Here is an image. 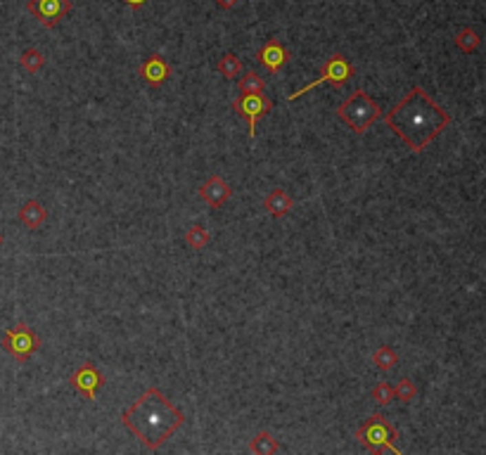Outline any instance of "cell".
I'll list each match as a JSON object with an SVG mask.
<instances>
[{
    "mask_svg": "<svg viewBox=\"0 0 486 455\" xmlns=\"http://www.w3.org/2000/svg\"><path fill=\"white\" fill-rule=\"evenodd\" d=\"M382 119L413 154H423L451 126V114L420 85H413Z\"/></svg>",
    "mask_w": 486,
    "mask_h": 455,
    "instance_id": "1",
    "label": "cell"
},
{
    "mask_svg": "<svg viewBox=\"0 0 486 455\" xmlns=\"http://www.w3.org/2000/svg\"><path fill=\"white\" fill-rule=\"evenodd\" d=\"M121 425L145 448L159 451L185 425V415L157 387H147L140 399L121 413Z\"/></svg>",
    "mask_w": 486,
    "mask_h": 455,
    "instance_id": "2",
    "label": "cell"
},
{
    "mask_svg": "<svg viewBox=\"0 0 486 455\" xmlns=\"http://www.w3.org/2000/svg\"><path fill=\"white\" fill-rule=\"evenodd\" d=\"M382 107L375 98L366 93L363 88H356L349 98L337 107V116L341 124H346L356 136H366L377 119H382Z\"/></svg>",
    "mask_w": 486,
    "mask_h": 455,
    "instance_id": "3",
    "label": "cell"
},
{
    "mask_svg": "<svg viewBox=\"0 0 486 455\" xmlns=\"http://www.w3.org/2000/svg\"><path fill=\"white\" fill-rule=\"evenodd\" d=\"M356 438H359L361 446L370 453H380V451L401 453V448L397 446L399 430L382 413L368 417L359 430H356Z\"/></svg>",
    "mask_w": 486,
    "mask_h": 455,
    "instance_id": "4",
    "label": "cell"
},
{
    "mask_svg": "<svg viewBox=\"0 0 486 455\" xmlns=\"http://www.w3.org/2000/svg\"><path fill=\"white\" fill-rule=\"evenodd\" d=\"M351 76H354V67H351V62L346 60L341 52H335V55L330 57V60H325V64L320 67V74H318L316 81H311L308 85H304V88L295 90V93H292L287 100L295 103V100H299L302 95H306L308 90L318 88V85H323V83H330V85H335V88H341V85H346L351 81Z\"/></svg>",
    "mask_w": 486,
    "mask_h": 455,
    "instance_id": "5",
    "label": "cell"
},
{
    "mask_svg": "<svg viewBox=\"0 0 486 455\" xmlns=\"http://www.w3.org/2000/svg\"><path fill=\"white\" fill-rule=\"evenodd\" d=\"M41 344H43L41 337L26 323H17L14 328L5 330L3 339H0V346H3L17 363L29 361L36 351H41Z\"/></svg>",
    "mask_w": 486,
    "mask_h": 455,
    "instance_id": "6",
    "label": "cell"
},
{
    "mask_svg": "<svg viewBox=\"0 0 486 455\" xmlns=\"http://www.w3.org/2000/svg\"><path fill=\"white\" fill-rule=\"evenodd\" d=\"M233 112L237 116H242L249 126V138L256 136V124L259 119L268 116L273 112V100L266 93H249V95H240V98L233 100Z\"/></svg>",
    "mask_w": 486,
    "mask_h": 455,
    "instance_id": "7",
    "label": "cell"
},
{
    "mask_svg": "<svg viewBox=\"0 0 486 455\" xmlns=\"http://www.w3.org/2000/svg\"><path fill=\"white\" fill-rule=\"evenodd\" d=\"M105 382H107L105 372L100 370L95 363H81V366L72 372V377H69V384L88 401L98 399V392L105 387Z\"/></svg>",
    "mask_w": 486,
    "mask_h": 455,
    "instance_id": "8",
    "label": "cell"
},
{
    "mask_svg": "<svg viewBox=\"0 0 486 455\" xmlns=\"http://www.w3.org/2000/svg\"><path fill=\"white\" fill-rule=\"evenodd\" d=\"M26 10H29L45 29H55V26L72 12V0H29Z\"/></svg>",
    "mask_w": 486,
    "mask_h": 455,
    "instance_id": "9",
    "label": "cell"
},
{
    "mask_svg": "<svg viewBox=\"0 0 486 455\" xmlns=\"http://www.w3.org/2000/svg\"><path fill=\"white\" fill-rule=\"evenodd\" d=\"M292 60V52L287 50V45H282L280 41L271 39L256 50V62H261L268 74H280V69H285Z\"/></svg>",
    "mask_w": 486,
    "mask_h": 455,
    "instance_id": "10",
    "label": "cell"
},
{
    "mask_svg": "<svg viewBox=\"0 0 486 455\" xmlns=\"http://www.w3.org/2000/svg\"><path fill=\"white\" fill-rule=\"evenodd\" d=\"M197 195H200V200L209 209H221L233 197V185L228 183V180H223L221 176L213 173L200 185Z\"/></svg>",
    "mask_w": 486,
    "mask_h": 455,
    "instance_id": "11",
    "label": "cell"
},
{
    "mask_svg": "<svg viewBox=\"0 0 486 455\" xmlns=\"http://www.w3.org/2000/svg\"><path fill=\"white\" fill-rule=\"evenodd\" d=\"M171 74H173V69H171V64L164 60L162 55H149L147 60L140 64V69H138V76H140L149 88H162L171 78Z\"/></svg>",
    "mask_w": 486,
    "mask_h": 455,
    "instance_id": "12",
    "label": "cell"
},
{
    "mask_svg": "<svg viewBox=\"0 0 486 455\" xmlns=\"http://www.w3.org/2000/svg\"><path fill=\"white\" fill-rule=\"evenodd\" d=\"M264 209L273 218H285L287 213L295 209V200H292L290 192H285L282 187H273V190L264 197Z\"/></svg>",
    "mask_w": 486,
    "mask_h": 455,
    "instance_id": "13",
    "label": "cell"
},
{
    "mask_svg": "<svg viewBox=\"0 0 486 455\" xmlns=\"http://www.w3.org/2000/svg\"><path fill=\"white\" fill-rule=\"evenodd\" d=\"M19 221L26 230H41L47 221V209L39 200H29L19 207Z\"/></svg>",
    "mask_w": 486,
    "mask_h": 455,
    "instance_id": "14",
    "label": "cell"
},
{
    "mask_svg": "<svg viewBox=\"0 0 486 455\" xmlns=\"http://www.w3.org/2000/svg\"><path fill=\"white\" fill-rule=\"evenodd\" d=\"M453 43H456V47L463 55H472V52H477L479 45H482V36H479V31L472 29V26H463L456 34Z\"/></svg>",
    "mask_w": 486,
    "mask_h": 455,
    "instance_id": "15",
    "label": "cell"
},
{
    "mask_svg": "<svg viewBox=\"0 0 486 455\" xmlns=\"http://www.w3.org/2000/svg\"><path fill=\"white\" fill-rule=\"evenodd\" d=\"M249 451L254 455H275L280 453V441H277L271 432L261 430L259 434L252 438V443H249Z\"/></svg>",
    "mask_w": 486,
    "mask_h": 455,
    "instance_id": "16",
    "label": "cell"
},
{
    "mask_svg": "<svg viewBox=\"0 0 486 455\" xmlns=\"http://www.w3.org/2000/svg\"><path fill=\"white\" fill-rule=\"evenodd\" d=\"M19 67L24 69L26 74L36 76V74H41L43 67H45V55H43L39 47H26L19 55Z\"/></svg>",
    "mask_w": 486,
    "mask_h": 455,
    "instance_id": "17",
    "label": "cell"
},
{
    "mask_svg": "<svg viewBox=\"0 0 486 455\" xmlns=\"http://www.w3.org/2000/svg\"><path fill=\"white\" fill-rule=\"evenodd\" d=\"M242 78H237V90L240 95H249V93H266V78L261 76L259 72H244L240 74Z\"/></svg>",
    "mask_w": 486,
    "mask_h": 455,
    "instance_id": "18",
    "label": "cell"
},
{
    "mask_svg": "<svg viewBox=\"0 0 486 455\" xmlns=\"http://www.w3.org/2000/svg\"><path fill=\"white\" fill-rule=\"evenodd\" d=\"M209 242H211V235L202 223H192V226L185 230V244H188L190 249L202 251Z\"/></svg>",
    "mask_w": 486,
    "mask_h": 455,
    "instance_id": "19",
    "label": "cell"
},
{
    "mask_svg": "<svg viewBox=\"0 0 486 455\" xmlns=\"http://www.w3.org/2000/svg\"><path fill=\"white\" fill-rule=\"evenodd\" d=\"M372 363H375V368L380 372H389L399 366V353L392 346L382 344L380 349H375V353H372Z\"/></svg>",
    "mask_w": 486,
    "mask_h": 455,
    "instance_id": "20",
    "label": "cell"
},
{
    "mask_svg": "<svg viewBox=\"0 0 486 455\" xmlns=\"http://www.w3.org/2000/svg\"><path fill=\"white\" fill-rule=\"evenodd\" d=\"M216 72L223 78H240V74H242V60L235 52H223V57L216 64Z\"/></svg>",
    "mask_w": 486,
    "mask_h": 455,
    "instance_id": "21",
    "label": "cell"
},
{
    "mask_svg": "<svg viewBox=\"0 0 486 455\" xmlns=\"http://www.w3.org/2000/svg\"><path fill=\"white\" fill-rule=\"evenodd\" d=\"M394 396H397L401 403H410V401L418 396V387H415L413 379L403 377V379H399V384L394 387Z\"/></svg>",
    "mask_w": 486,
    "mask_h": 455,
    "instance_id": "22",
    "label": "cell"
},
{
    "mask_svg": "<svg viewBox=\"0 0 486 455\" xmlns=\"http://www.w3.org/2000/svg\"><path fill=\"white\" fill-rule=\"evenodd\" d=\"M370 399L375 401L380 408H387L389 403L394 401V387L389 382H380V384H375V389L370 392Z\"/></svg>",
    "mask_w": 486,
    "mask_h": 455,
    "instance_id": "23",
    "label": "cell"
},
{
    "mask_svg": "<svg viewBox=\"0 0 486 455\" xmlns=\"http://www.w3.org/2000/svg\"><path fill=\"white\" fill-rule=\"evenodd\" d=\"M213 3H216V8H218V10H223V12H228V10L237 8L240 0H213Z\"/></svg>",
    "mask_w": 486,
    "mask_h": 455,
    "instance_id": "24",
    "label": "cell"
},
{
    "mask_svg": "<svg viewBox=\"0 0 486 455\" xmlns=\"http://www.w3.org/2000/svg\"><path fill=\"white\" fill-rule=\"evenodd\" d=\"M124 3H126L131 10H136V12H138V10H142V8H145V5L149 3V0H124Z\"/></svg>",
    "mask_w": 486,
    "mask_h": 455,
    "instance_id": "25",
    "label": "cell"
},
{
    "mask_svg": "<svg viewBox=\"0 0 486 455\" xmlns=\"http://www.w3.org/2000/svg\"><path fill=\"white\" fill-rule=\"evenodd\" d=\"M3 242H5V240H3V233H0V249H3Z\"/></svg>",
    "mask_w": 486,
    "mask_h": 455,
    "instance_id": "26",
    "label": "cell"
}]
</instances>
